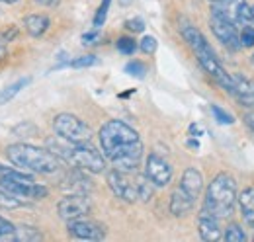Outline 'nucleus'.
Segmentation results:
<instances>
[{
	"label": "nucleus",
	"mask_w": 254,
	"mask_h": 242,
	"mask_svg": "<svg viewBox=\"0 0 254 242\" xmlns=\"http://www.w3.org/2000/svg\"><path fill=\"white\" fill-rule=\"evenodd\" d=\"M98 137L104 156L116 166V170L122 172L137 170L143 156V143L133 127H129L120 120H112L102 125Z\"/></svg>",
	"instance_id": "1"
},
{
	"label": "nucleus",
	"mask_w": 254,
	"mask_h": 242,
	"mask_svg": "<svg viewBox=\"0 0 254 242\" xmlns=\"http://www.w3.org/2000/svg\"><path fill=\"white\" fill-rule=\"evenodd\" d=\"M182 35L186 39V43L191 47V51L195 53V57L199 60V64L205 68V72L217 80V84L229 92L231 84H233V76L223 68V64L219 62L215 51L211 49V45L207 43V39L201 35V31L193 26H182Z\"/></svg>",
	"instance_id": "2"
},
{
	"label": "nucleus",
	"mask_w": 254,
	"mask_h": 242,
	"mask_svg": "<svg viewBox=\"0 0 254 242\" xmlns=\"http://www.w3.org/2000/svg\"><path fill=\"white\" fill-rule=\"evenodd\" d=\"M6 154L14 166L37 174H55L61 168V158L57 154L32 145H10Z\"/></svg>",
	"instance_id": "3"
},
{
	"label": "nucleus",
	"mask_w": 254,
	"mask_h": 242,
	"mask_svg": "<svg viewBox=\"0 0 254 242\" xmlns=\"http://www.w3.org/2000/svg\"><path fill=\"white\" fill-rule=\"evenodd\" d=\"M49 147H53V154L66 160L78 170H86L92 174H100L106 170V160L100 152L88 143H70V145H59V141L51 139Z\"/></svg>",
	"instance_id": "4"
},
{
	"label": "nucleus",
	"mask_w": 254,
	"mask_h": 242,
	"mask_svg": "<svg viewBox=\"0 0 254 242\" xmlns=\"http://www.w3.org/2000/svg\"><path fill=\"white\" fill-rule=\"evenodd\" d=\"M237 203V182L231 174H217L205 191V211L213 217H229Z\"/></svg>",
	"instance_id": "5"
},
{
	"label": "nucleus",
	"mask_w": 254,
	"mask_h": 242,
	"mask_svg": "<svg viewBox=\"0 0 254 242\" xmlns=\"http://www.w3.org/2000/svg\"><path fill=\"white\" fill-rule=\"evenodd\" d=\"M108 183L112 191L124 201H149L153 195V182L147 176H133V172L114 170L108 174Z\"/></svg>",
	"instance_id": "6"
},
{
	"label": "nucleus",
	"mask_w": 254,
	"mask_h": 242,
	"mask_svg": "<svg viewBox=\"0 0 254 242\" xmlns=\"http://www.w3.org/2000/svg\"><path fill=\"white\" fill-rule=\"evenodd\" d=\"M0 191L10 193L18 199H41L47 195V187L35 183L32 178L12 172V170H4V176L0 178Z\"/></svg>",
	"instance_id": "7"
},
{
	"label": "nucleus",
	"mask_w": 254,
	"mask_h": 242,
	"mask_svg": "<svg viewBox=\"0 0 254 242\" xmlns=\"http://www.w3.org/2000/svg\"><path fill=\"white\" fill-rule=\"evenodd\" d=\"M55 133L68 143H88L92 137L90 127L72 114H59L53 121Z\"/></svg>",
	"instance_id": "8"
},
{
	"label": "nucleus",
	"mask_w": 254,
	"mask_h": 242,
	"mask_svg": "<svg viewBox=\"0 0 254 242\" xmlns=\"http://www.w3.org/2000/svg\"><path fill=\"white\" fill-rule=\"evenodd\" d=\"M211 12L223 16L235 26H247L253 24V10L247 4V0H219L213 2Z\"/></svg>",
	"instance_id": "9"
},
{
	"label": "nucleus",
	"mask_w": 254,
	"mask_h": 242,
	"mask_svg": "<svg viewBox=\"0 0 254 242\" xmlns=\"http://www.w3.org/2000/svg\"><path fill=\"white\" fill-rule=\"evenodd\" d=\"M209 26H211V31L213 35L221 41L225 47L237 51L241 47V41H239V30L235 24H231L229 20H225L223 16L211 12V20H209Z\"/></svg>",
	"instance_id": "10"
},
{
	"label": "nucleus",
	"mask_w": 254,
	"mask_h": 242,
	"mask_svg": "<svg viewBox=\"0 0 254 242\" xmlns=\"http://www.w3.org/2000/svg\"><path fill=\"white\" fill-rule=\"evenodd\" d=\"M90 199L86 197V193H72L68 197H64L59 201V215L64 221H74V219H82L90 213Z\"/></svg>",
	"instance_id": "11"
},
{
	"label": "nucleus",
	"mask_w": 254,
	"mask_h": 242,
	"mask_svg": "<svg viewBox=\"0 0 254 242\" xmlns=\"http://www.w3.org/2000/svg\"><path fill=\"white\" fill-rule=\"evenodd\" d=\"M145 176L153 182V185H168L172 180V166L159 154H149L145 164Z\"/></svg>",
	"instance_id": "12"
},
{
	"label": "nucleus",
	"mask_w": 254,
	"mask_h": 242,
	"mask_svg": "<svg viewBox=\"0 0 254 242\" xmlns=\"http://www.w3.org/2000/svg\"><path fill=\"white\" fill-rule=\"evenodd\" d=\"M68 233L80 241H102L106 237V233L100 225L90 223V221H80V219L68 221Z\"/></svg>",
	"instance_id": "13"
},
{
	"label": "nucleus",
	"mask_w": 254,
	"mask_h": 242,
	"mask_svg": "<svg viewBox=\"0 0 254 242\" xmlns=\"http://www.w3.org/2000/svg\"><path fill=\"white\" fill-rule=\"evenodd\" d=\"M231 76H233V84L229 94H233L243 106L254 108V80L243 74H231Z\"/></svg>",
	"instance_id": "14"
},
{
	"label": "nucleus",
	"mask_w": 254,
	"mask_h": 242,
	"mask_svg": "<svg viewBox=\"0 0 254 242\" xmlns=\"http://www.w3.org/2000/svg\"><path fill=\"white\" fill-rule=\"evenodd\" d=\"M197 229H199V237L203 241L213 242L221 239V229H219V223H217V217H213L211 213H207L203 209V213L199 215V221H197Z\"/></svg>",
	"instance_id": "15"
},
{
	"label": "nucleus",
	"mask_w": 254,
	"mask_h": 242,
	"mask_svg": "<svg viewBox=\"0 0 254 242\" xmlns=\"http://www.w3.org/2000/svg\"><path fill=\"white\" fill-rule=\"evenodd\" d=\"M193 201L195 199L191 197L190 193H186L182 187H176L174 193H172V197H170V211H172V215H176V217H182V215L191 211Z\"/></svg>",
	"instance_id": "16"
},
{
	"label": "nucleus",
	"mask_w": 254,
	"mask_h": 242,
	"mask_svg": "<svg viewBox=\"0 0 254 242\" xmlns=\"http://www.w3.org/2000/svg\"><path fill=\"white\" fill-rule=\"evenodd\" d=\"M180 187H182L186 193H190L191 197L195 199V197L201 193V187H203V176H201L195 168H188V170L184 172V176H182Z\"/></svg>",
	"instance_id": "17"
},
{
	"label": "nucleus",
	"mask_w": 254,
	"mask_h": 242,
	"mask_svg": "<svg viewBox=\"0 0 254 242\" xmlns=\"http://www.w3.org/2000/svg\"><path fill=\"white\" fill-rule=\"evenodd\" d=\"M239 205H241V213L243 219L254 227V187H247L241 195H239Z\"/></svg>",
	"instance_id": "18"
},
{
	"label": "nucleus",
	"mask_w": 254,
	"mask_h": 242,
	"mask_svg": "<svg viewBox=\"0 0 254 242\" xmlns=\"http://www.w3.org/2000/svg\"><path fill=\"white\" fill-rule=\"evenodd\" d=\"M24 26H26V30H28L30 35L39 37V35H43L47 31V28H49V18L47 16H41V14H33V16H28L24 20Z\"/></svg>",
	"instance_id": "19"
},
{
	"label": "nucleus",
	"mask_w": 254,
	"mask_h": 242,
	"mask_svg": "<svg viewBox=\"0 0 254 242\" xmlns=\"http://www.w3.org/2000/svg\"><path fill=\"white\" fill-rule=\"evenodd\" d=\"M64 182H68V183H63V187L68 189L70 193H86V191L92 187V183L88 182V178H84V176L78 174V172L70 174Z\"/></svg>",
	"instance_id": "20"
},
{
	"label": "nucleus",
	"mask_w": 254,
	"mask_h": 242,
	"mask_svg": "<svg viewBox=\"0 0 254 242\" xmlns=\"http://www.w3.org/2000/svg\"><path fill=\"white\" fill-rule=\"evenodd\" d=\"M28 82H30V78H22V80H18V82H14V84L6 86L4 90H0V106H2V104H8V102H10L18 92L22 90Z\"/></svg>",
	"instance_id": "21"
},
{
	"label": "nucleus",
	"mask_w": 254,
	"mask_h": 242,
	"mask_svg": "<svg viewBox=\"0 0 254 242\" xmlns=\"http://www.w3.org/2000/svg\"><path fill=\"white\" fill-rule=\"evenodd\" d=\"M223 239L227 242H247V235L239 225H229Z\"/></svg>",
	"instance_id": "22"
},
{
	"label": "nucleus",
	"mask_w": 254,
	"mask_h": 242,
	"mask_svg": "<svg viewBox=\"0 0 254 242\" xmlns=\"http://www.w3.org/2000/svg\"><path fill=\"white\" fill-rule=\"evenodd\" d=\"M14 241H39L41 239V235L39 233H35L32 227H18V229H14Z\"/></svg>",
	"instance_id": "23"
},
{
	"label": "nucleus",
	"mask_w": 254,
	"mask_h": 242,
	"mask_svg": "<svg viewBox=\"0 0 254 242\" xmlns=\"http://www.w3.org/2000/svg\"><path fill=\"white\" fill-rule=\"evenodd\" d=\"M239 41H241V47H254V26L247 24L239 31Z\"/></svg>",
	"instance_id": "24"
},
{
	"label": "nucleus",
	"mask_w": 254,
	"mask_h": 242,
	"mask_svg": "<svg viewBox=\"0 0 254 242\" xmlns=\"http://www.w3.org/2000/svg\"><path fill=\"white\" fill-rule=\"evenodd\" d=\"M118 49H120V53H124V55H133L135 49H137V43H135L131 37H120V39H118Z\"/></svg>",
	"instance_id": "25"
},
{
	"label": "nucleus",
	"mask_w": 254,
	"mask_h": 242,
	"mask_svg": "<svg viewBox=\"0 0 254 242\" xmlns=\"http://www.w3.org/2000/svg\"><path fill=\"white\" fill-rule=\"evenodd\" d=\"M126 72H129L131 76L143 78V76H145V72H147V66H145L143 62H139V60H133V62H129V64L126 66Z\"/></svg>",
	"instance_id": "26"
},
{
	"label": "nucleus",
	"mask_w": 254,
	"mask_h": 242,
	"mask_svg": "<svg viewBox=\"0 0 254 242\" xmlns=\"http://www.w3.org/2000/svg\"><path fill=\"white\" fill-rule=\"evenodd\" d=\"M139 47H141V51H143V53H147V55H153V53L157 51V39H155L153 35H145V37L141 39Z\"/></svg>",
	"instance_id": "27"
},
{
	"label": "nucleus",
	"mask_w": 254,
	"mask_h": 242,
	"mask_svg": "<svg viewBox=\"0 0 254 242\" xmlns=\"http://www.w3.org/2000/svg\"><path fill=\"white\" fill-rule=\"evenodd\" d=\"M22 203H24L22 199H18V197H14V195H10V193L0 191V207H8V209H12V207H20Z\"/></svg>",
	"instance_id": "28"
},
{
	"label": "nucleus",
	"mask_w": 254,
	"mask_h": 242,
	"mask_svg": "<svg viewBox=\"0 0 254 242\" xmlns=\"http://www.w3.org/2000/svg\"><path fill=\"white\" fill-rule=\"evenodd\" d=\"M110 2H112V0H104V2L100 4V8H98V14H96V18H94V26H96V28H100V26L104 24V20H106V14H108V8H110Z\"/></svg>",
	"instance_id": "29"
},
{
	"label": "nucleus",
	"mask_w": 254,
	"mask_h": 242,
	"mask_svg": "<svg viewBox=\"0 0 254 242\" xmlns=\"http://www.w3.org/2000/svg\"><path fill=\"white\" fill-rule=\"evenodd\" d=\"M98 60H96L94 55H84V57H78V59L70 60V66H74V68H82V66H92L96 64Z\"/></svg>",
	"instance_id": "30"
},
{
	"label": "nucleus",
	"mask_w": 254,
	"mask_h": 242,
	"mask_svg": "<svg viewBox=\"0 0 254 242\" xmlns=\"http://www.w3.org/2000/svg\"><path fill=\"white\" fill-rule=\"evenodd\" d=\"M211 112H213V116L217 118L219 123H225V125H229V123H233V116L231 114H227V112H223L221 108H217V106H211Z\"/></svg>",
	"instance_id": "31"
},
{
	"label": "nucleus",
	"mask_w": 254,
	"mask_h": 242,
	"mask_svg": "<svg viewBox=\"0 0 254 242\" xmlns=\"http://www.w3.org/2000/svg\"><path fill=\"white\" fill-rule=\"evenodd\" d=\"M126 26H127V30H131V31H143V30H145V24H143V20H139V18L127 20Z\"/></svg>",
	"instance_id": "32"
},
{
	"label": "nucleus",
	"mask_w": 254,
	"mask_h": 242,
	"mask_svg": "<svg viewBox=\"0 0 254 242\" xmlns=\"http://www.w3.org/2000/svg\"><path fill=\"white\" fill-rule=\"evenodd\" d=\"M14 233V225L8 223L6 219L0 217V237H6V235H12Z\"/></svg>",
	"instance_id": "33"
},
{
	"label": "nucleus",
	"mask_w": 254,
	"mask_h": 242,
	"mask_svg": "<svg viewBox=\"0 0 254 242\" xmlns=\"http://www.w3.org/2000/svg\"><path fill=\"white\" fill-rule=\"evenodd\" d=\"M98 37H100V35H98V31H92V33H84V35H82V43H84V45H90V43H94Z\"/></svg>",
	"instance_id": "34"
},
{
	"label": "nucleus",
	"mask_w": 254,
	"mask_h": 242,
	"mask_svg": "<svg viewBox=\"0 0 254 242\" xmlns=\"http://www.w3.org/2000/svg\"><path fill=\"white\" fill-rule=\"evenodd\" d=\"M37 4H43V6H55L59 0H35Z\"/></svg>",
	"instance_id": "35"
},
{
	"label": "nucleus",
	"mask_w": 254,
	"mask_h": 242,
	"mask_svg": "<svg viewBox=\"0 0 254 242\" xmlns=\"http://www.w3.org/2000/svg\"><path fill=\"white\" fill-rule=\"evenodd\" d=\"M247 123L253 127V131H254V116H253V114H251V116H247Z\"/></svg>",
	"instance_id": "36"
},
{
	"label": "nucleus",
	"mask_w": 254,
	"mask_h": 242,
	"mask_svg": "<svg viewBox=\"0 0 254 242\" xmlns=\"http://www.w3.org/2000/svg\"><path fill=\"white\" fill-rule=\"evenodd\" d=\"M0 2H6V4H14V2H18V0H0Z\"/></svg>",
	"instance_id": "37"
},
{
	"label": "nucleus",
	"mask_w": 254,
	"mask_h": 242,
	"mask_svg": "<svg viewBox=\"0 0 254 242\" xmlns=\"http://www.w3.org/2000/svg\"><path fill=\"white\" fill-rule=\"evenodd\" d=\"M251 10H253V22H254V6H251Z\"/></svg>",
	"instance_id": "38"
},
{
	"label": "nucleus",
	"mask_w": 254,
	"mask_h": 242,
	"mask_svg": "<svg viewBox=\"0 0 254 242\" xmlns=\"http://www.w3.org/2000/svg\"><path fill=\"white\" fill-rule=\"evenodd\" d=\"M211 2H219V0H211Z\"/></svg>",
	"instance_id": "39"
},
{
	"label": "nucleus",
	"mask_w": 254,
	"mask_h": 242,
	"mask_svg": "<svg viewBox=\"0 0 254 242\" xmlns=\"http://www.w3.org/2000/svg\"><path fill=\"white\" fill-rule=\"evenodd\" d=\"M253 64H254V55H253Z\"/></svg>",
	"instance_id": "40"
}]
</instances>
